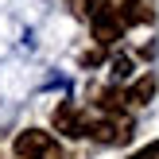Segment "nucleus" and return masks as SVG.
<instances>
[{
  "label": "nucleus",
  "mask_w": 159,
  "mask_h": 159,
  "mask_svg": "<svg viewBox=\"0 0 159 159\" xmlns=\"http://www.w3.org/2000/svg\"><path fill=\"white\" fill-rule=\"evenodd\" d=\"M54 128H58L62 136H70V140L89 136V120L82 116L78 105H58V109H54Z\"/></svg>",
  "instance_id": "obj_4"
},
{
  "label": "nucleus",
  "mask_w": 159,
  "mask_h": 159,
  "mask_svg": "<svg viewBox=\"0 0 159 159\" xmlns=\"http://www.w3.org/2000/svg\"><path fill=\"white\" fill-rule=\"evenodd\" d=\"M16 155L20 159H66L58 152V144L39 128H27L23 136H16Z\"/></svg>",
  "instance_id": "obj_1"
},
{
  "label": "nucleus",
  "mask_w": 159,
  "mask_h": 159,
  "mask_svg": "<svg viewBox=\"0 0 159 159\" xmlns=\"http://www.w3.org/2000/svg\"><path fill=\"white\" fill-rule=\"evenodd\" d=\"M70 8H74L78 16H93V8H97V0H74Z\"/></svg>",
  "instance_id": "obj_9"
},
{
  "label": "nucleus",
  "mask_w": 159,
  "mask_h": 159,
  "mask_svg": "<svg viewBox=\"0 0 159 159\" xmlns=\"http://www.w3.org/2000/svg\"><path fill=\"white\" fill-rule=\"evenodd\" d=\"M155 85H159V82H155V74H144L128 93H124V101H128V105H148V101L155 97Z\"/></svg>",
  "instance_id": "obj_6"
},
{
  "label": "nucleus",
  "mask_w": 159,
  "mask_h": 159,
  "mask_svg": "<svg viewBox=\"0 0 159 159\" xmlns=\"http://www.w3.org/2000/svg\"><path fill=\"white\" fill-rule=\"evenodd\" d=\"M89 136L101 140V144H124L132 136V120L128 116H105V120H93L89 124Z\"/></svg>",
  "instance_id": "obj_3"
},
{
  "label": "nucleus",
  "mask_w": 159,
  "mask_h": 159,
  "mask_svg": "<svg viewBox=\"0 0 159 159\" xmlns=\"http://www.w3.org/2000/svg\"><path fill=\"white\" fill-rule=\"evenodd\" d=\"M89 27H93V39H97L101 47H113L116 39H120V31H124L116 4H97L93 16H89Z\"/></svg>",
  "instance_id": "obj_2"
},
{
  "label": "nucleus",
  "mask_w": 159,
  "mask_h": 159,
  "mask_svg": "<svg viewBox=\"0 0 159 159\" xmlns=\"http://www.w3.org/2000/svg\"><path fill=\"white\" fill-rule=\"evenodd\" d=\"M116 12H120V23H124V27H128V23H152L155 20L152 0H124V4H116Z\"/></svg>",
  "instance_id": "obj_5"
},
{
  "label": "nucleus",
  "mask_w": 159,
  "mask_h": 159,
  "mask_svg": "<svg viewBox=\"0 0 159 159\" xmlns=\"http://www.w3.org/2000/svg\"><path fill=\"white\" fill-rule=\"evenodd\" d=\"M128 159H159V140H152V144L140 148V152H132Z\"/></svg>",
  "instance_id": "obj_8"
},
{
  "label": "nucleus",
  "mask_w": 159,
  "mask_h": 159,
  "mask_svg": "<svg viewBox=\"0 0 159 159\" xmlns=\"http://www.w3.org/2000/svg\"><path fill=\"white\" fill-rule=\"evenodd\" d=\"M128 74H132V58H124V54L113 58V78H128Z\"/></svg>",
  "instance_id": "obj_7"
}]
</instances>
